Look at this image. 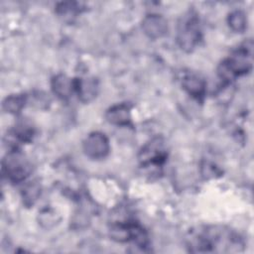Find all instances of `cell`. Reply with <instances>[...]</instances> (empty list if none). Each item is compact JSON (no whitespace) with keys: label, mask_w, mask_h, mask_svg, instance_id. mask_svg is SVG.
Masks as SVG:
<instances>
[{"label":"cell","mask_w":254,"mask_h":254,"mask_svg":"<svg viewBox=\"0 0 254 254\" xmlns=\"http://www.w3.org/2000/svg\"><path fill=\"white\" fill-rule=\"evenodd\" d=\"M243 246L242 239L224 226H205L191 231L188 247L191 252H236Z\"/></svg>","instance_id":"1"},{"label":"cell","mask_w":254,"mask_h":254,"mask_svg":"<svg viewBox=\"0 0 254 254\" xmlns=\"http://www.w3.org/2000/svg\"><path fill=\"white\" fill-rule=\"evenodd\" d=\"M253 65V42L245 41L231 55L221 62L217 67L218 76L225 83H230L235 77L248 73Z\"/></svg>","instance_id":"2"},{"label":"cell","mask_w":254,"mask_h":254,"mask_svg":"<svg viewBox=\"0 0 254 254\" xmlns=\"http://www.w3.org/2000/svg\"><path fill=\"white\" fill-rule=\"evenodd\" d=\"M201 40L199 21L193 12H188L179 21L177 42L185 52H191Z\"/></svg>","instance_id":"3"},{"label":"cell","mask_w":254,"mask_h":254,"mask_svg":"<svg viewBox=\"0 0 254 254\" xmlns=\"http://www.w3.org/2000/svg\"><path fill=\"white\" fill-rule=\"evenodd\" d=\"M2 171L8 180L14 183L24 181L29 177L32 166L29 160L18 150H10L2 162Z\"/></svg>","instance_id":"4"},{"label":"cell","mask_w":254,"mask_h":254,"mask_svg":"<svg viewBox=\"0 0 254 254\" xmlns=\"http://www.w3.org/2000/svg\"><path fill=\"white\" fill-rule=\"evenodd\" d=\"M167 159V147L163 138L157 137L148 142L138 155L142 167H161Z\"/></svg>","instance_id":"5"},{"label":"cell","mask_w":254,"mask_h":254,"mask_svg":"<svg viewBox=\"0 0 254 254\" xmlns=\"http://www.w3.org/2000/svg\"><path fill=\"white\" fill-rule=\"evenodd\" d=\"M82 148L88 158L96 160L105 158L110 151L108 138L101 132L90 133L83 141Z\"/></svg>","instance_id":"6"},{"label":"cell","mask_w":254,"mask_h":254,"mask_svg":"<svg viewBox=\"0 0 254 254\" xmlns=\"http://www.w3.org/2000/svg\"><path fill=\"white\" fill-rule=\"evenodd\" d=\"M142 30L150 39H159L168 32L167 20L159 14H149L142 21Z\"/></svg>","instance_id":"7"},{"label":"cell","mask_w":254,"mask_h":254,"mask_svg":"<svg viewBox=\"0 0 254 254\" xmlns=\"http://www.w3.org/2000/svg\"><path fill=\"white\" fill-rule=\"evenodd\" d=\"M75 93L82 102H89L93 100L99 90L98 80L91 76L74 78Z\"/></svg>","instance_id":"8"},{"label":"cell","mask_w":254,"mask_h":254,"mask_svg":"<svg viewBox=\"0 0 254 254\" xmlns=\"http://www.w3.org/2000/svg\"><path fill=\"white\" fill-rule=\"evenodd\" d=\"M183 88L193 98L197 100H201L204 97L206 84L205 81L194 73L186 74L182 80Z\"/></svg>","instance_id":"9"},{"label":"cell","mask_w":254,"mask_h":254,"mask_svg":"<svg viewBox=\"0 0 254 254\" xmlns=\"http://www.w3.org/2000/svg\"><path fill=\"white\" fill-rule=\"evenodd\" d=\"M51 86L53 92L61 99H67L73 92H75L74 79H71L63 73L53 77Z\"/></svg>","instance_id":"10"},{"label":"cell","mask_w":254,"mask_h":254,"mask_svg":"<svg viewBox=\"0 0 254 254\" xmlns=\"http://www.w3.org/2000/svg\"><path fill=\"white\" fill-rule=\"evenodd\" d=\"M107 121L117 126H127L131 123V112L127 104H117L110 107L105 114Z\"/></svg>","instance_id":"11"},{"label":"cell","mask_w":254,"mask_h":254,"mask_svg":"<svg viewBox=\"0 0 254 254\" xmlns=\"http://www.w3.org/2000/svg\"><path fill=\"white\" fill-rule=\"evenodd\" d=\"M26 104L25 94H12L3 101V109L9 113H18Z\"/></svg>","instance_id":"12"},{"label":"cell","mask_w":254,"mask_h":254,"mask_svg":"<svg viewBox=\"0 0 254 254\" xmlns=\"http://www.w3.org/2000/svg\"><path fill=\"white\" fill-rule=\"evenodd\" d=\"M227 22L230 29L236 33H242L247 28V17L245 13L240 10L231 12L228 16Z\"/></svg>","instance_id":"13"},{"label":"cell","mask_w":254,"mask_h":254,"mask_svg":"<svg viewBox=\"0 0 254 254\" xmlns=\"http://www.w3.org/2000/svg\"><path fill=\"white\" fill-rule=\"evenodd\" d=\"M78 12L79 9L75 2H62L57 6V13L65 20L74 17Z\"/></svg>","instance_id":"14"},{"label":"cell","mask_w":254,"mask_h":254,"mask_svg":"<svg viewBox=\"0 0 254 254\" xmlns=\"http://www.w3.org/2000/svg\"><path fill=\"white\" fill-rule=\"evenodd\" d=\"M201 172H202V175L205 177V178H208V177H214L215 175H219L220 172L218 171V169L216 167H214L212 164H209V163H204L201 167Z\"/></svg>","instance_id":"15"}]
</instances>
